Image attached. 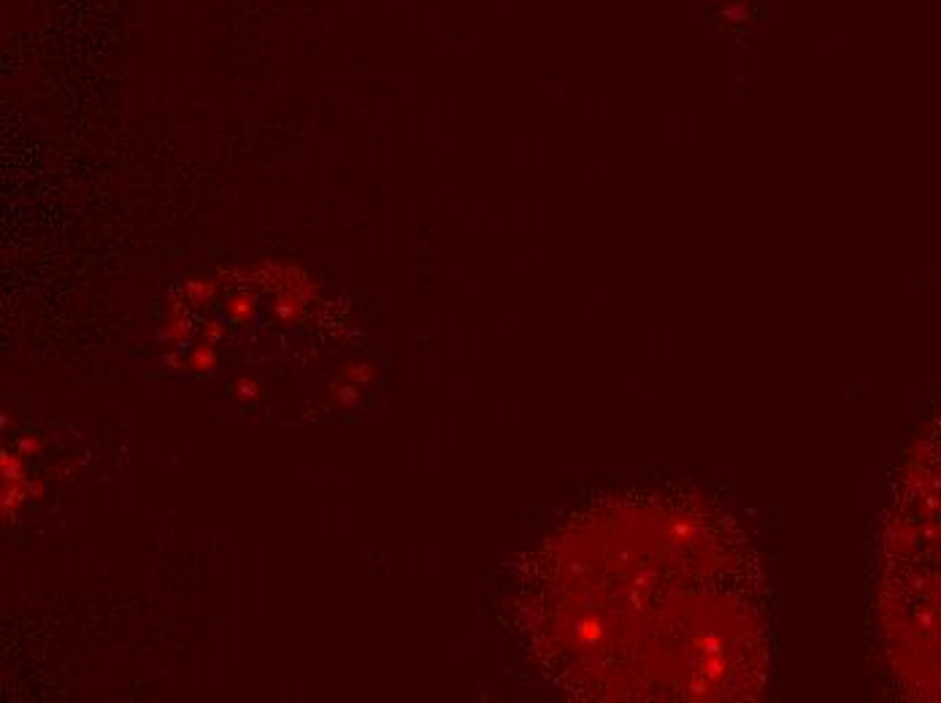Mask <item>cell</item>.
<instances>
[{
  "mask_svg": "<svg viewBox=\"0 0 941 703\" xmlns=\"http://www.w3.org/2000/svg\"><path fill=\"white\" fill-rule=\"evenodd\" d=\"M187 365H189V368H195V371H211V368L217 365V354H214V347H211V344H206V347H195V349L189 352V357H187Z\"/></svg>",
  "mask_w": 941,
  "mask_h": 703,
  "instance_id": "1",
  "label": "cell"
},
{
  "mask_svg": "<svg viewBox=\"0 0 941 703\" xmlns=\"http://www.w3.org/2000/svg\"><path fill=\"white\" fill-rule=\"evenodd\" d=\"M225 311L233 322H246V319L252 317V298H249L246 292L244 295H236L233 300H227Z\"/></svg>",
  "mask_w": 941,
  "mask_h": 703,
  "instance_id": "2",
  "label": "cell"
},
{
  "mask_svg": "<svg viewBox=\"0 0 941 703\" xmlns=\"http://www.w3.org/2000/svg\"><path fill=\"white\" fill-rule=\"evenodd\" d=\"M238 395H241V398H257V395H260V387H257L254 382H241V384H238Z\"/></svg>",
  "mask_w": 941,
  "mask_h": 703,
  "instance_id": "3",
  "label": "cell"
}]
</instances>
